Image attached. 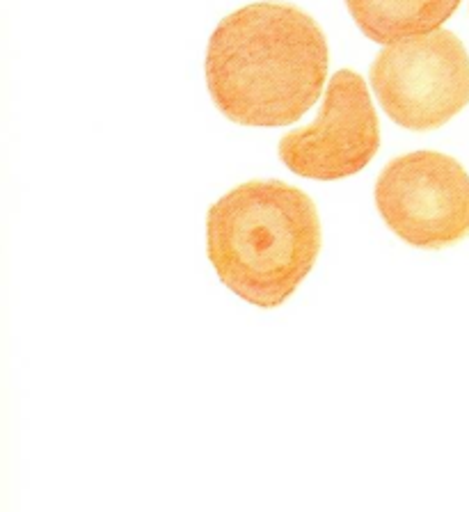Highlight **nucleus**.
<instances>
[{
	"label": "nucleus",
	"instance_id": "1",
	"mask_svg": "<svg viewBox=\"0 0 469 512\" xmlns=\"http://www.w3.org/2000/svg\"><path fill=\"white\" fill-rule=\"evenodd\" d=\"M330 51L312 16L286 3H254L232 12L206 48V85L234 124L289 126L319 101Z\"/></svg>",
	"mask_w": 469,
	"mask_h": 512
},
{
	"label": "nucleus",
	"instance_id": "2",
	"mask_svg": "<svg viewBox=\"0 0 469 512\" xmlns=\"http://www.w3.org/2000/svg\"><path fill=\"white\" fill-rule=\"evenodd\" d=\"M206 252L229 291L259 309H275L319 259V211L289 183L248 181L211 206Z\"/></svg>",
	"mask_w": 469,
	"mask_h": 512
},
{
	"label": "nucleus",
	"instance_id": "3",
	"mask_svg": "<svg viewBox=\"0 0 469 512\" xmlns=\"http://www.w3.org/2000/svg\"><path fill=\"white\" fill-rule=\"evenodd\" d=\"M380 106L408 131H433L469 103V55L449 30L389 44L371 64Z\"/></svg>",
	"mask_w": 469,
	"mask_h": 512
},
{
	"label": "nucleus",
	"instance_id": "4",
	"mask_svg": "<svg viewBox=\"0 0 469 512\" xmlns=\"http://www.w3.org/2000/svg\"><path fill=\"white\" fill-rule=\"evenodd\" d=\"M376 206L396 236L421 250L469 238V174L440 151L389 160L376 183Z\"/></svg>",
	"mask_w": 469,
	"mask_h": 512
},
{
	"label": "nucleus",
	"instance_id": "5",
	"mask_svg": "<svg viewBox=\"0 0 469 512\" xmlns=\"http://www.w3.org/2000/svg\"><path fill=\"white\" fill-rule=\"evenodd\" d=\"M380 147V126L367 83L341 69L330 78L314 124L286 133L280 158L293 174L316 181H339L367 167Z\"/></svg>",
	"mask_w": 469,
	"mask_h": 512
},
{
	"label": "nucleus",
	"instance_id": "6",
	"mask_svg": "<svg viewBox=\"0 0 469 512\" xmlns=\"http://www.w3.org/2000/svg\"><path fill=\"white\" fill-rule=\"evenodd\" d=\"M458 5L460 0H346L357 28L376 44L440 30Z\"/></svg>",
	"mask_w": 469,
	"mask_h": 512
}]
</instances>
